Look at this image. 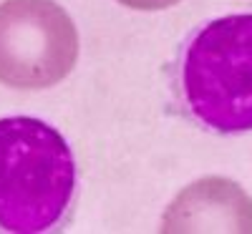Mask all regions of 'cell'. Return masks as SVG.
Returning <instances> with one entry per match:
<instances>
[{
	"mask_svg": "<svg viewBox=\"0 0 252 234\" xmlns=\"http://www.w3.org/2000/svg\"><path fill=\"white\" fill-rule=\"evenodd\" d=\"M119 3L126 8H134V10H164V8L182 3V0H119Z\"/></svg>",
	"mask_w": 252,
	"mask_h": 234,
	"instance_id": "cell-5",
	"label": "cell"
},
{
	"mask_svg": "<svg viewBox=\"0 0 252 234\" xmlns=\"http://www.w3.org/2000/svg\"><path fill=\"white\" fill-rule=\"evenodd\" d=\"M78 58V30L56 0L0 3V83L20 91L51 88Z\"/></svg>",
	"mask_w": 252,
	"mask_h": 234,
	"instance_id": "cell-3",
	"label": "cell"
},
{
	"mask_svg": "<svg viewBox=\"0 0 252 234\" xmlns=\"http://www.w3.org/2000/svg\"><path fill=\"white\" fill-rule=\"evenodd\" d=\"M78 202V166L56 126L35 116L0 118V234L68 229Z\"/></svg>",
	"mask_w": 252,
	"mask_h": 234,
	"instance_id": "cell-1",
	"label": "cell"
},
{
	"mask_svg": "<svg viewBox=\"0 0 252 234\" xmlns=\"http://www.w3.org/2000/svg\"><path fill=\"white\" fill-rule=\"evenodd\" d=\"M182 114L220 136L252 131V13L202 23L174 60Z\"/></svg>",
	"mask_w": 252,
	"mask_h": 234,
	"instance_id": "cell-2",
	"label": "cell"
},
{
	"mask_svg": "<svg viewBox=\"0 0 252 234\" xmlns=\"http://www.w3.org/2000/svg\"><path fill=\"white\" fill-rule=\"evenodd\" d=\"M161 232H252V199L237 181L202 179L172 202Z\"/></svg>",
	"mask_w": 252,
	"mask_h": 234,
	"instance_id": "cell-4",
	"label": "cell"
}]
</instances>
